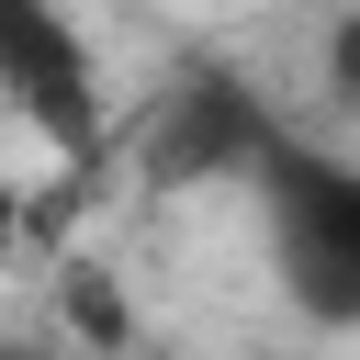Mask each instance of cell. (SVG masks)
Segmentation results:
<instances>
[{"mask_svg":"<svg viewBox=\"0 0 360 360\" xmlns=\"http://www.w3.org/2000/svg\"><path fill=\"white\" fill-rule=\"evenodd\" d=\"M270 135H281L270 90H259L248 68H225V56H191V68L158 90V112H146V180H158V191L248 180V169L270 158Z\"/></svg>","mask_w":360,"mask_h":360,"instance_id":"obj_2","label":"cell"},{"mask_svg":"<svg viewBox=\"0 0 360 360\" xmlns=\"http://www.w3.org/2000/svg\"><path fill=\"white\" fill-rule=\"evenodd\" d=\"M248 191H259V248H270L281 304L326 338H360V158L281 124Z\"/></svg>","mask_w":360,"mask_h":360,"instance_id":"obj_1","label":"cell"},{"mask_svg":"<svg viewBox=\"0 0 360 360\" xmlns=\"http://www.w3.org/2000/svg\"><path fill=\"white\" fill-rule=\"evenodd\" d=\"M315 90H326L338 124H360V0L326 22V45H315Z\"/></svg>","mask_w":360,"mask_h":360,"instance_id":"obj_4","label":"cell"},{"mask_svg":"<svg viewBox=\"0 0 360 360\" xmlns=\"http://www.w3.org/2000/svg\"><path fill=\"white\" fill-rule=\"evenodd\" d=\"M11 248H22V202H11V180H0V270H11Z\"/></svg>","mask_w":360,"mask_h":360,"instance_id":"obj_5","label":"cell"},{"mask_svg":"<svg viewBox=\"0 0 360 360\" xmlns=\"http://www.w3.org/2000/svg\"><path fill=\"white\" fill-rule=\"evenodd\" d=\"M0 360H68V349H22V338H0Z\"/></svg>","mask_w":360,"mask_h":360,"instance_id":"obj_6","label":"cell"},{"mask_svg":"<svg viewBox=\"0 0 360 360\" xmlns=\"http://www.w3.org/2000/svg\"><path fill=\"white\" fill-rule=\"evenodd\" d=\"M0 112H22L56 158L101 146V68L68 0H0Z\"/></svg>","mask_w":360,"mask_h":360,"instance_id":"obj_3","label":"cell"}]
</instances>
